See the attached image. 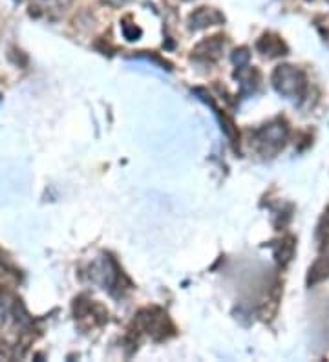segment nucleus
<instances>
[{
  "label": "nucleus",
  "instance_id": "obj_2",
  "mask_svg": "<svg viewBox=\"0 0 329 362\" xmlns=\"http://www.w3.org/2000/svg\"><path fill=\"white\" fill-rule=\"evenodd\" d=\"M214 21H221V15L216 13L214 9H209V8H202L197 9L196 13L190 17V23H192V28H205V26H211Z\"/></svg>",
  "mask_w": 329,
  "mask_h": 362
},
{
  "label": "nucleus",
  "instance_id": "obj_1",
  "mask_svg": "<svg viewBox=\"0 0 329 362\" xmlns=\"http://www.w3.org/2000/svg\"><path fill=\"white\" fill-rule=\"evenodd\" d=\"M272 83L277 86V90L285 95H302L304 88H306V77L302 71H299L293 66H280L275 76H272Z\"/></svg>",
  "mask_w": 329,
  "mask_h": 362
},
{
  "label": "nucleus",
  "instance_id": "obj_3",
  "mask_svg": "<svg viewBox=\"0 0 329 362\" xmlns=\"http://www.w3.org/2000/svg\"><path fill=\"white\" fill-rule=\"evenodd\" d=\"M105 2H108L110 6H123L128 0H105Z\"/></svg>",
  "mask_w": 329,
  "mask_h": 362
}]
</instances>
